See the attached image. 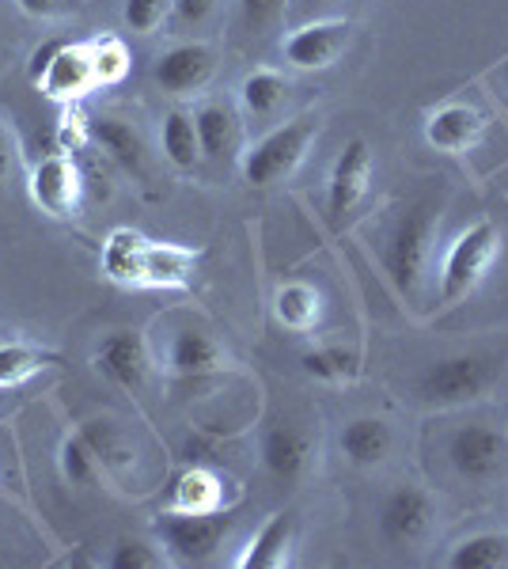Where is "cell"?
<instances>
[{"label":"cell","instance_id":"cell-1","mask_svg":"<svg viewBox=\"0 0 508 569\" xmlns=\"http://www.w3.org/2000/svg\"><path fill=\"white\" fill-rule=\"evenodd\" d=\"M437 213H440V201H432V198L410 201V206L399 213V220H395L391 232H387L384 270L406 300L421 297L425 262H429V243H432V228H437Z\"/></svg>","mask_w":508,"mask_h":569},{"label":"cell","instance_id":"cell-2","mask_svg":"<svg viewBox=\"0 0 508 569\" xmlns=\"http://www.w3.org/2000/svg\"><path fill=\"white\" fill-rule=\"evenodd\" d=\"M497 372H501V365L482 353L445 357V361H432L418 376V395L432 407H456V402L482 399L494 388Z\"/></svg>","mask_w":508,"mask_h":569},{"label":"cell","instance_id":"cell-3","mask_svg":"<svg viewBox=\"0 0 508 569\" xmlns=\"http://www.w3.org/2000/svg\"><path fill=\"white\" fill-rule=\"evenodd\" d=\"M497 228L489 220H478L475 228H467L445 254V270H440V305H459L478 289V281L486 278L489 262L497 259Z\"/></svg>","mask_w":508,"mask_h":569},{"label":"cell","instance_id":"cell-4","mask_svg":"<svg viewBox=\"0 0 508 569\" xmlns=\"http://www.w3.org/2000/svg\"><path fill=\"white\" fill-rule=\"evenodd\" d=\"M319 122L316 118H292V122L277 126L273 133H266L251 152L243 156V176L251 187H273L285 176L297 171L308 144L316 141Z\"/></svg>","mask_w":508,"mask_h":569},{"label":"cell","instance_id":"cell-5","mask_svg":"<svg viewBox=\"0 0 508 569\" xmlns=\"http://www.w3.org/2000/svg\"><path fill=\"white\" fill-rule=\"evenodd\" d=\"M228 528H232V520L225 517V512H163L160 520V539L163 547H168V555L175 562H206V558L217 555L220 539L228 536Z\"/></svg>","mask_w":508,"mask_h":569},{"label":"cell","instance_id":"cell-6","mask_svg":"<svg viewBox=\"0 0 508 569\" xmlns=\"http://www.w3.org/2000/svg\"><path fill=\"white\" fill-rule=\"evenodd\" d=\"M432 520H437V505H432L429 490L418 482L395 486L380 505V531L387 543H395V547L421 543L432 531Z\"/></svg>","mask_w":508,"mask_h":569},{"label":"cell","instance_id":"cell-7","mask_svg":"<svg viewBox=\"0 0 508 569\" xmlns=\"http://www.w3.org/2000/svg\"><path fill=\"white\" fill-rule=\"evenodd\" d=\"M448 463L456 467L459 479L467 482H489L505 471V437L494 426L470 421L456 429L448 440Z\"/></svg>","mask_w":508,"mask_h":569},{"label":"cell","instance_id":"cell-8","mask_svg":"<svg viewBox=\"0 0 508 569\" xmlns=\"http://www.w3.org/2000/svg\"><path fill=\"white\" fill-rule=\"evenodd\" d=\"M368 182H372V149H368L365 137H353L338 152L335 168H330V182H327L330 217L341 220L346 213H353L357 201L368 194Z\"/></svg>","mask_w":508,"mask_h":569},{"label":"cell","instance_id":"cell-9","mask_svg":"<svg viewBox=\"0 0 508 569\" xmlns=\"http://www.w3.org/2000/svg\"><path fill=\"white\" fill-rule=\"evenodd\" d=\"M96 365L122 391H145L149 383V353H145V338L137 330H110L96 350Z\"/></svg>","mask_w":508,"mask_h":569},{"label":"cell","instance_id":"cell-10","mask_svg":"<svg viewBox=\"0 0 508 569\" xmlns=\"http://www.w3.org/2000/svg\"><path fill=\"white\" fill-rule=\"evenodd\" d=\"M349 34H353V23H341V20H319V23H308L300 31H292L285 39V61L292 69H327L338 61V53L346 50Z\"/></svg>","mask_w":508,"mask_h":569},{"label":"cell","instance_id":"cell-11","mask_svg":"<svg viewBox=\"0 0 508 569\" xmlns=\"http://www.w3.org/2000/svg\"><path fill=\"white\" fill-rule=\"evenodd\" d=\"M31 198L42 213L50 217H72L80 206V171L77 163L69 160L64 152H53L39 160L31 176Z\"/></svg>","mask_w":508,"mask_h":569},{"label":"cell","instance_id":"cell-12","mask_svg":"<svg viewBox=\"0 0 508 569\" xmlns=\"http://www.w3.org/2000/svg\"><path fill=\"white\" fill-rule=\"evenodd\" d=\"M34 84H42V91L50 99H77L88 88H96V66H91V42H72L58 46L50 58V66Z\"/></svg>","mask_w":508,"mask_h":569},{"label":"cell","instance_id":"cell-13","mask_svg":"<svg viewBox=\"0 0 508 569\" xmlns=\"http://www.w3.org/2000/svg\"><path fill=\"white\" fill-rule=\"evenodd\" d=\"M212 77V50L201 42H182L171 46L156 66V80L175 96H190V91L206 88Z\"/></svg>","mask_w":508,"mask_h":569},{"label":"cell","instance_id":"cell-14","mask_svg":"<svg viewBox=\"0 0 508 569\" xmlns=\"http://www.w3.org/2000/svg\"><path fill=\"white\" fill-rule=\"evenodd\" d=\"M482 130H486V122L475 107L448 103V107H440L429 114V122H425V141L440 152H467L478 144Z\"/></svg>","mask_w":508,"mask_h":569},{"label":"cell","instance_id":"cell-15","mask_svg":"<svg viewBox=\"0 0 508 569\" xmlns=\"http://www.w3.org/2000/svg\"><path fill=\"white\" fill-rule=\"evenodd\" d=\"M262 467L277 482H297L308 467V437L289 421H277L262 437Z\"/></svg>","mask_w":508,"mask_h":569},{"label":"cell","instance_id":"cell-16","mask_svg":"<svg viewBox=\"0 0 508 569\" xmlns=\"http://www.w3.org/2000/svg\"><path fill=\"white\" fill-rule=\"evenodd\" d=\"M341 456H346L353 467H376L391 456L395 448V433L384 418H353L346 429H341Z\"/></svg>","mask_w":508,"mask_h":569},{"label":"cell","instance_id":"cell-17","mask_svg":"<svg viewBox=\"0 0 508 569\" xmlns=\"http://www.w3.org/2000/svg\"><path fill=\"white\" fill-rule=\"evenodd\" d=\"M193 262H198V251H190V247L149 240V247H145L141 284H149V289H175V284H187L193 273Z\"/></svg>","mask_w":508,"mask_h":569},{"label":"cell","instance_id":"cell-18","mask_svg":"<svg viewBox=\"0 0 508 569\" xmlns=\"http://www.w3.org/2000/svg\"><path fill=\"white\" fill-rule=\"evenodd\" d=\"M145 240L133 228H114L103 243V273L118 284H141V270H145Z\"/></svg>","mask_w":508,"mask_h":569},{"label":"cell","instance_id":"cell-19","mask_svg":"<svg viewBox=\"0 0 508 569\" xmlns=\"http://www.w3.org/2000/svg\"><path fill=\"white\" fill-rule=\"evenodd\" d=\"M168 361H171V372L182 376V380H201V376L217 372L220 350H217V342H212L206 330L187 327V330H179V335H175Z\"/></svg>","mask_w":508,"mask_h":569},{"label":"cell","instance_id":"cell-20","mask_svg":"<svg viewBox=\"0 0 508 569\" xmlns=\"http://www.w3.org/2000/svg\"><path fill=\"white\" fill-rule=\"evenodd\" d=\"M220 505H225V486H220V475L209 471L206 463H193L190 471H182V479L175 482L171 509H179V512H220Z\"/></svg>","mask_w":508,"mask_h":569},{"label":"cell","instance_id":"cell-21","mask_svg":"<svg viewBox=\"0 0 508 569\" xmlns=\"http://www.w3.org/2000/svg\"><path fill=\"white\" fill-rule=\"evenodd\" d=\"M292 531H297V520H292V512H277V517H270L262 525V531L255 536L251 550L239 558V566H247V569L285 566V558H289V547H292Z\"/></svg>","mask_w":508,"mask_h":569},{"label":"cell","instance_id":"cell-22","mask_svg":"<svg viewBox=\"0 0 508 569\" xmlns=\"http://www.w3.org/2000/svg\"><path fill=\"white\" fill-rule=\"evenodd\" d=\"M193 126H198V141H201V156H209V160H228L239 141V122L236 114L228 107H201L198 114H193Z\"/></svg>","mask_w":508,"mask_h":569},{"label":"cell","instance_id":"cell-23","mask_svg":"<svg viewBox=\"0 0 508 569\" xmlns=\"http://www.w3.org/2000/svg\"><path fill=\"white\" fill-rule=\"evenodd\" d=\"M80 437L88 440L91 456H96L99 467H107V471H126V467H133L137 452H133V445L126 440L122 426H114V421H107V418L84 421Z\"/></svg>","mask_w":508,"mask_h":569},{"label":"cell","instance_id":"cell-24","mask_svg":"<svg viewBox=\"0 0 508 569\" xmlns=\"http://www.w3.org/2000/svg\"><path fill=\"white\" fill-rule=\"evenodd\" d=\"M160 144H163V156H168L179 171H193L201 163L198 126H193V118L182 114V110H171V114L163 118Z\"/></svg>","mask_w":508,"mask_h":569},{"label":"cell","instance_id":"cell-25","mask_svg":"<svg viewBox=\"0 0 508 569\" xmlns=\"http://www.w3.org/2000/svg\"><path fill=\"white\" fill-rule=\"evenodd\" d=\"M508 562V536L505 531H478L448 555L451 569H497Z\"/></svg>","mask_w":508,"mask_h":569},{"label":"cell","instance_id":"cell-26","mask_svg":"<svg viewBox=\"0 0 508 569\" xmlns=\"http://www.w3.org/2000/svg\"><path fill=\"white\" fill-rule=\"evenodd\" d=\"M88 133L96 137L118 163H126V168H141L145 163L141 137H137L133 126L122 122V118H96V122H88Z\"/></svg>","mask_w":508,"mask_h":569},{"label":"cell","instance_id":"cell-27","mask_svg":"<svg viewBox=\"0 0 508 569\" xmlns=\"http://www.w3.org/2000/svg\"><path fill=\"white\" fill-rule=\"evenodd\" d=\"M303 372L316 376V380H357L360 376V353L346 350V346H319V350H308L300 357Z\"/></svg>","mask_w":508,"mask_h":569},{"label":"cell","instance_id":"cell-28","mask_svg":"<svg viewBox=\"0 0 508 569\" xmlns=\"http://www.w3.org/2000/svg\"><path fill=\"white\" fill-rule=\"evenodd\" d=\"M285 96H289V80L270 69L251 72V77L243 80V88H239V99H243V107L251 110L255 118H270L273 110L285 103Z\"/></svg>","mask_w":508,"mask_h":569},{"label":"cell","instance_id":"cell-29","mask_svg":"<svg viewBox=\"0 0 508 569\" xmlns=\"http://www.w3.org/2000/svg\"><path fill=\"white\" fill-rule=\"evenodd\" d=\"M319 292L311 289V284H281V292H277V319H281L289 330H308L316 327L319 319Z\"/></svg>","mask_w":508,"mask_h":569},{"label":"cell","instance_id":"cell-30","mask_svg":"<svg viewBox=\"0 0 508 569\" xmlns=\"http://www.w3.org/2000/svg\"><path fill=\"white\" fill-rule=\"evenodd\" d=\"M50 365V353H39L31 346H20V342H8L0 346V388H12V383H23L27 376H34Z\"/></svg>","mask_w":508,"mask_h":569},{"label":"cell","instance_id":"cell-31","mask_svg":"<svg viewBox=\"0 0 508 569\" xmlns=\"http://www.w3.org/2000/svg\"><path fill=\"white\" fill-rule=\"evenodd\" d=\"M91 66H96V84H118L129 72V50L122 39H96L91 42Z\"/></svg>","mask_w":508,"mask_h":569},{"label":"cell","instance_id":"cell-32","mask_svg":"<svg viewBox=\"0 0 508 569\" xmlns=\"http://www.w3.org/2000/svg\"><path fill=\"white\" fill-rule=\"evenodd\" d=\"M61 471L64 479H69L72 486H91L96 482V471H99V460L91 456L88 440L84 437H69L61 445Z\"/></svg>","mask_w":508,"mask_h":569},{"label":"cell","instance_id":"cell-33","mask_svg":"<svg viewBox=\"0 0 508 569\" xmlns=\"http://www.w3.org/2000/svg\"><path fill=\"white\" fill-rule=\"evenodd\" d=\"M163 566V558L145 543V539H122L110 550V569H156Z\"/></svg>","mask_w":508,"mask_h":569},{"label":"cell","instance_id":"cell-34","mask_svg":"<svg viewBox=\"0 0 508 569\" xmlns=\"http://www.w3.org/2000/svg\"><path fill=\"white\" fill-rule=\"evenodd\" d=\"M171 0H126V23L133 27L137 34H149L160 27V20L168 16Z\"/></svg>","mask_w":508,"mask_h":569},{"label":"cell","instance_id":"cell-35","mask_svg":"<svg viewBox=\"0 0 508 569\" xmlns=\"http://www.w3.org/2000/svg\"><path fill=\"white\" fill-rule=\"evenodd\" d=\"M239 8H243L247 27L262 31V27H270L285 12V0H239Z\"/></svg>","mask_w":508,"mask_h":569},{"label":"cell","instance_id":"cell-36","mask_svg":"<svg viewBox=\"0 0 508 569\" xmlns=\"http://www.w3.org/2000/svg\"><path fill=\"white\" fill-rule=\"evenodd\" d=\"M212 4H217V0H171V12L182 27H190V23L206 20V16L212 12Z\"/></svg>","mask_w":508,"mask_h":569},{"label":"cell","instance_id":"cell-37","mask_svg":"<svg viewBox=\"0 0 508 569\" xmlns=\"http://www.w3.org/2000/svg\"><path fill=\"white\" fill-rule=\"evenodd\" d=\"M77 0H20V8L27 16H58V12H69Z\"/></svg>","mask_w":508,"mask_h":569},{"label":"cell","instance_id":"cell-38","mask_svg":"<svg viewBox=\"0 0 508 569\" xmlns=\"http://www.w3.org/2000/svg\"><path fill=\"white\" fill-rule=\"evenodd\" d=\"M58 46H61V42H50V46H46V50L34 53V61H31V80H39V77H42V72H46V66H50V58H53V50H58Z\"/></svg>","mask_w":508,"mask_h":569},{"label":"cell","instance_id":"cell-39","mask_svg":"<svg viewBox=\"0 0 508 569\" xmlns=\"http://www.w3.org/2000/svg\"><path fill=\"white\" fill-rule=\"evenodd\" d=\"M8 176H12V141L0 130V179H8Z\"/></svg>","mask_w":508,"mask_h":569},{"label":"cell","instance_id":"cell-40","mask_svg":"<svg viewBox=\"0 0 508 569\" xmlns=\"http://www.w3.org/2000/svg\"><path fill=\"white\" fill-rule=\"evenodd\" d=\"M335 4V0H300V8H327Z\"/></svg>","mask_w":508,"mask_h":569}]
</instances>
